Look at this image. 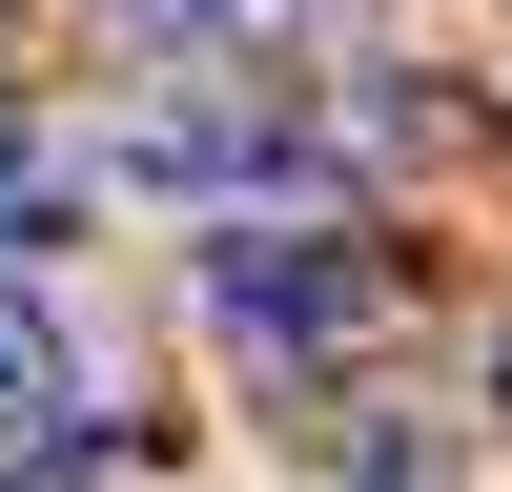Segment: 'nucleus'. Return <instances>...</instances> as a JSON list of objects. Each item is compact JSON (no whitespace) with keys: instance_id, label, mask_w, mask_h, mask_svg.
<instances>
[{"instance_id":"f257e3e1","label":"nucleus","mask_w":512,"mask_h":492,"mask_svg":"<svg viewBox=\"0 0 512 492\" xmlns=\"http://www.w3.org/2000/svg\"><path fill=\"white\" fill-rule=\"evenodd\" d=\"M205 328H226L246 369H349L369 328H390V267H369L349 226H308V205H226V226H205Z\"/></svg>"},{"instance_id":"f03ea898","label":"nucleus","mask_w":512,"mask_h":492,"mask_svg":"<svg viewBox=\"0 0 512 492\" xmlns=\"http://www.w3.org/2000/svg\"><path fill=\"white\" fill-rule=\"evenodd\" d=\"M328 164H349L328 103H226V82L123 123V185H164V205H267V185H328Z\"/></svg>"},{"instance_id":"7ed1b4c3","label":"nucleus","mask_w":512,"mask_h":492,"mask_svg":"<svg viewBox=\"0 0 512 492\" xmlns=\"http://www.w3.org/2000/svg\"><path fill=\"white\" fill-rule=\"evenodd\" d=\"M0 431H82V328L0 267Z\"/></svg>"},{"instance_id":"20e7f679","label":"nucleus","mask_w":512,"mask_h":492,"mask_svg":"<svg viewBox=\"0 0 512 492\" xmlns=\"http://www.w3.org/2000/svg\"><path fill=\"white\" fill-rule=\"evenodd\" d=\"M62 205H82V164L41 144L21 103H0V267H21V246H62Z\"/></svg>"},{"instance_id":"39448f33","label":"nucleus","mask_w":512,"mask_h":492,"mask_svg":"<svg viewBox=\"0 0 512 492\" xmlns=\"http://www.w3.org/2000/svg\"><path fill=\"white\" fill-rule=\"evenodd\" d=\"M144 41H246V21H308V0H123Z\"/></svg>"},{"instance_id":"423d86ee","label":"nucleus","mask_w":512,"mask_h":492,"mask_svg":"<svg viewBox=\"0 0 512 492\" xmlns=\"http://www.w3.org/2000/svg\"><path fill=\"white\" fill-rule=\"evenodd\" d=\"M492 410H512V328H492Z\"/></svg>"}]
</instances>
